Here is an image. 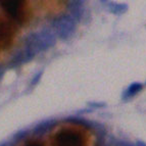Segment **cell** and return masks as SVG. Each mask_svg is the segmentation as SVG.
I'll use <instances>...</instances> for the list:
<instances>
[{
  "label": "cell",
  "mask_w": 146,
  "mask_h": 146,
  "mask_svg": "<svg viewBox=\"0 0 146 146\" xmlns=\"http://www.w3.org/2000/svg\"><path fill=\"white\" fill-rule=\"evenodd\" d=\"M0 146H15V145L11 142H2V143H0Z\"/></svg>",
  "instance_id": "7c38bea8"
},
{
  "label": "cell",
  "mask_w": 146,
  "mask_h": 146,
  "mask_svg": "<svg viewBox=\"0 0 146 146\" xmlns=\"http://www.w3.org/2000/svg\"><path fill=\"white\" fill-rule=\"evenodd\" d=\"M0 5L15 21L19 23L23 22V17H24V2L23 1H17V0L0 1Z\"/></svg>",
  "instance_id": "277c9868"
},
{
  "label": "cell",
  "mask_w": 146,
  "mask_h": 146,
  "mask_svg": "<svg viewBox=\"0 0 146 146\" xmlns=\"http://www.w3.org/2000/svg\"><path fill=\"white\" fill-rule=\"evenodd\" d=\"M107 7L112 13L115 15H121L125 13L128 10V5L123 4V3H113V2H107Z\"/></svg>",
  "instance_id": "ba28073f"
},
{
  "label": "cell",
  "mask_w": 146,
  "mask_h": 146,
  "mask_svg": "<svg viewBox=\"0 0 146 146\" xmlns=\"http://www.w3.org/2000/svg\"><path fill=\"white\" fill-rule=\"evenodd\" d=\"M136 146H146V143L143 141H140V140H138V141L136 142Z\"/></svg>",
  "instance_id": "4fadbf2b"
},
{
  "label": "cell",
  "mask_w": 146,
  "mask_h": 146,
  "mask_svg": "<svg viewBox=\"0 0 146 146\" xmlns=\"http://www.w3.org/2000/svg\"><path fill=\"white\" fill-rule=\"evenodd\" d=\"M70 3H71L70 4L71 15L75 19L76 22H80L84 13L83 2H81V1H71Z\"/></svg>",
  "instance_id": "8992f818"
},
{
  "label": "cell",
  "mask_w": 146,
  "mask_h": 146,
  "mask_svg": "<svg viewBox=\"0 0 146 146\" xmlns=\"http://www.w3.org/2000/svg\"><path fill=\"white\" fill-rule=\"evenodd\" d=\"M41 77H42V72H39V73L35 76V77H33V80H32V82H31V86H35V85H36V84L40 81Z\"/></svg>",
  "instance_id": "9c48e42d"
},
{
  "label": "cell",
  "mask_w": 146,
  "mask_h": 146,
  "mask_svg": "<svg viewBox=\"0 0 146 146\" xmlns=\"http://www.w3.org/2000/svg\"><path fill=\"white\" fill-rule=\"evenodd\" d=\"M1 77H2V71L0 70V79H1Z\"/></svg>",
  "instance_id": "9a60e30c"
},
{
  "label": "cell",
  "mask_w": 146,
  "mask_h": 146,
  "mask_svg": "<svg viewBox=\"0 0 146 146\" xmlns=\"http://www.w3.org/2000/svg\"><path fill=\"white\" fill-rule=\"evenodd\" d=\"M143 89V85L141 83H133L127 88V90L124 92V95H123V99H129V98L133 97L137 94L138 92Z\"/></svg>",
  "instance_id": "52a82bcc"
},
{
  "label": "cell",
  "mask_w": 146,
  "mask_h": 146,
  "mask_svg": "<svg viewBox=\"0 0 146 146\" xmlns=\"http://www.w3.org/2000/svg\"><path fill=\"white\" fill-rule=\"evenodd\" d=\"M89 105H92V106H96V107H100V106H104L105 104H103V103H89Z\"/></svg>",
  "instance_id": "5bb4252c"
},
{
  "label": "cell",
  "mask_w": 146,
  "mask_h": 146,
  "mask_svg": "<svg viewBox=\"0 0 146 146\" xmlns=\"http://www.w3.org/2000/svg\"><path fill=\"white\" fill-rule=\"evenodd\" d=\"M54 146H83V139L78 132L61 130L54 138Z\"/></svg>",
  "instance_id": "3957f363"
},
{
  "label": "cell",
  "mask_w": 146,
  "mask_h": 146,
  "mask_svg": "<svg viewBox=\"0 0 146 146\" xmlns=\"http://www.w3.org/2000/svg\"><path fill=\"white\" fill-rule=\"evenodd\" d=\"M25 146H43V144L41 142H37V141H31L28 142Z\"/></svg>",
  "instance_id": "8fae6325"
},
{
  "label": "cell",
  "mask_w": 146,
  "mask_h": 146,
  "mask_svg": "<svg viewBox=\"0 0 146 146\" xmlns=\"http://www.w3.org/2000/svg\"><path fill=\"white\" fill-rule=\"evenodd\" d=\"M26 135H27V132H25V131H21V132H19L17 134H15V140H20V139L24 138V137L26 136Z\"/></svg>",
  "instance_id": "30bf717a"
},
{
  "label": "cell",
  "mask_w": 146,
  "mask_h": 146,
  "mask_svg": "<svg viewBox=\"0 0 146 146\" xmlns=\"http://www.w3.org/2000/svg\"><path fill=\"white\" fill-rule=\"evenodd\" d=\"M13 36V29L7 22L0 21V48H6Z\"/></svg>",
  "instance_id": "5b68a950"
},
{
  "label": "cell",
  "mask_w": 146,
  "mask_h": 146,
  "mask_svg": "<svg viewBox=\"0 0 146 146\" xmlns=\"http://www.w3.org/2000/svg\"><path fill=\"white\" fill-rule=\"evenodd\" d=\"M77 22L71 15H63L54 20L52 27L56 37L61 40H68L74 35L76 31Z\"/></svg>",
  "instance_id": "7a4b0ae2"
},
{
  "label": "cell",
  "mask_w": 146,
  "mask_h": 146,
  "mask_svg": "<svg viewBox=\"0 0 146 146\" xmlns=\"http://www.w3.org/2000/svg\"><path fill=\"white\" fill-rule=\"evenodd\" d=\"M56 43V35L51 29H42L40 31L32 32L25 38V51L32 57L41 51H45Z\"/></svg>",
  "instance_id": "6da1fadb"
}]
</instances>
